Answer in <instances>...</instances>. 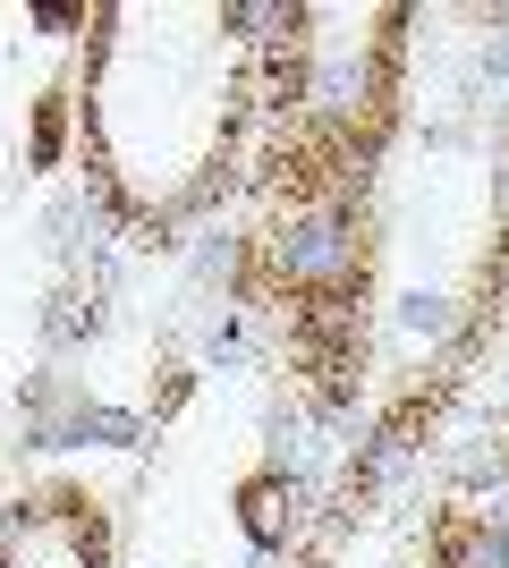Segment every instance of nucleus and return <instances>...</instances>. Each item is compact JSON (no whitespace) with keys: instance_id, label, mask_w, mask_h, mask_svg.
Here are the masks:
<instances>
[{"instance_id":"nucleus-1","label":"nucleus","mask_w":509,"mask_h":568,"mask_svg":"<svg viewBox=\"0 0 509 568\" xmlns=\"http://www.w3.org/2000/svg\"><path fill=\"white\" fill-rule=\"evenodd\" d=\"M509 288V69L501 18L416 9L399 119L365 195L357 399L383 442H416L459 390Z\"/></svg>"},{"instance_id":"nucleus-2","label":"nucleus","mask_w":509,"mask_h":568,"mask_svg":"<svg viewBox=\"0 0 509 568\" xmlns=\"http://www.w3.org/2000/svg\"><path fill=\"white\" fill-rule=\"evenodd\" d=\"M255 26L238 0H111L85 18L77 153L111 221L170 237L238 187L272 85Z\"/></svg>"},{"instance_id":"nucleus-3","label":"nucleus","mask_w":509,"mask_h":568,"mask_svg":"<svg viewBox=\"0 0 509 568\" xmlns=\"http://www.w3.org/2000/svg\"><path fill=\"white\" fill-rule=\"evenodd\" d=\"M289 568H459V551H450V493L425 475L416 442H390Z\"/></svg>"},{"instance_id":"nucleus-4","label":"nucleus","mask_w":509,"mask_h":568,"mask_svg":"<svg viewBox=\"0 0 509 568\" xmlns=\"http://www.w3.org/2000/svg\"><path fill=\"white\" fill-rule=\"evenodd\" d=\"M0 568H120L111 509L85 484H34L0 509Z\"/></svg>"}]
</instances>
